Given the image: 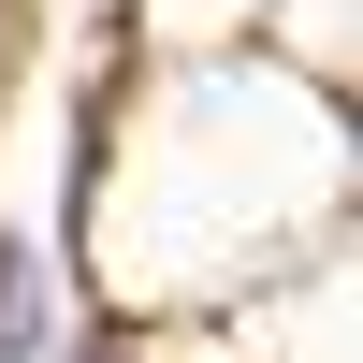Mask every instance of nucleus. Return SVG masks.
I'll use <instances>...</instances> for the list:
<instances>
[{"instance_id": "f257e3e1", "label": "nucleus", "mask_w": 363, "mask_h": 363, "mask_svg": "<svg viewBox=\"0 0 363 363\" xmlns=\"http://www.w3.org/2000/svg\"><path fill=\"white\" fill-rule=\"evenodd\" d=\"M0 363H44V247L0 233Z\"/></svg>"}]
</instances>
